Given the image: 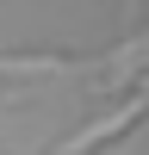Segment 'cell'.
Instances as JSON below:
<instances>
[{
  "label": "cell",
  "mask_w": 149,
  "mask_h": 155,
  "mask_svg": "<svg viewBox=\"0 0 149 155\" xmlns=\"http://www.w3.org/2000/svg\"><path fill=\"white\" fill-rule=\"evenodd\" d=\"M143 118H149V87H143V93H131V99H118L112 112H99V118L87 124V130H74V137H62V143L50 149V155H99V149L112 143V137H124V130H137Z\"/></svg>",
  "instance_id": "1"
},
{
  "label": "cell",
  "mask_w": 149,
  "mask_h": 155,
  "mask_svg": "<svg viewBox=\"0 0 149 155\" xmlns=\"http://www.w3.org/2000/svg\"><path fill=\"white\" fill-rule=\"evenodd\" d=\"M106 68H93V81L106 87V93H124V87L137 81V74H143V62H149V31H137L131 44H118V50H106Z\"/></svg>",
  "instance_id": "2"
}]
</instances>
